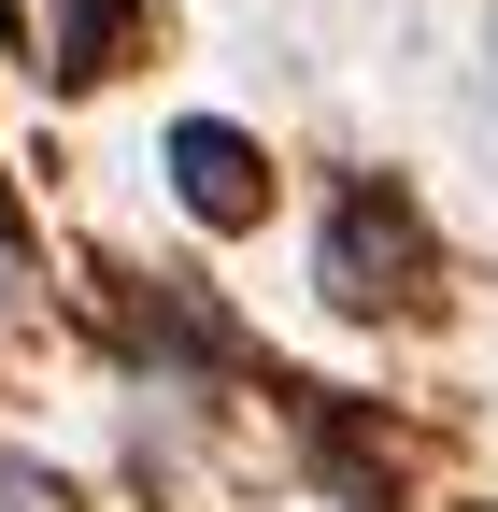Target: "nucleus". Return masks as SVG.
Masks as SVG:
<instances>
[{
  "label": "nucleus",
  "instance_id": "1",
  "mask_svg": "<svg viewBox=\"0 0 498 512\" xmlns=\"http://www.w3.org/2000/svg\"><path fill=\"white\" fill-rule=\"evenodd\" d=\"M314 285H328V313H356V328L427 313V285H442V228H427V200H413L399 171H342V185H328Z\"/></svg>",
  "mask_w": 498,
  "mask_h": 512
},
{
  "label": "nucleus",
  "instance_id": "2",
  "mask_svg": "<svg viewBox=\"0 0 498 512\" xmlns=\"http://www.w3.org/2000/svg\"><path fill=\"white\" fill-rule=\"evenodd\" d=\"M157 157H171V200L200 214L214 242H242V228L271 214V143H257V128H228V114H171Z\"/></svg>",
  "mask_w": 498,
  "mask_h": 512
},
{
  "label": "nucleus",
  "instance_id": "3",
  "mask_svg": "<svg viewBox=\"0 0 498 512\" xmlns=\"http://www.w3.org/2000/svg\"><path fill=\"white\" fill-rule=\"evenodd\" d=\"M129 43H143V0H57L43 72H57V86H100V72H129Z\"/></svg>",
  "mask_w": 498,
  "mask_h": 512
},
{
  "label": "nucleus",
  "instance_id": "4",
  "mask_svg": "<svg viewBox=\"0 0 498 512\" xmlns=\"http://www.w3.org/2000/svg\"><path fill=\"white\" fill-rule=\"evenodd\" d=\"M15 285H29V228L0 214V299H15Z\"/></svg>",
  "mask_w": 498,
  "mask_h": 512
}]
</instances>
